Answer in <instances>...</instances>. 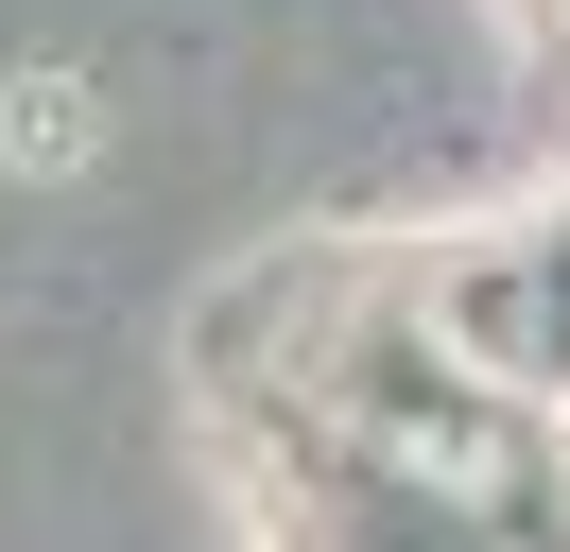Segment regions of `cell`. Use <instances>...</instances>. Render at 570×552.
<instances>
[{
  "instance_id": "obj_1",
  "label": "cell",
  "mask_w": 570,
  "mask_h": 552,
  "mask_svg": "<svg viewBox=\"0 0 570 552\" xmlns=\"http://www.w3.org/2000/svg\"><path fill=\"white\" fill-rule=\"evenodd\" d=\"M363 448H381V483H415V501H450V518H501L535 483V448L501 432V414H466V397H397Z\"/></svg>"
},
{
  "instance_id": "obj_2",
  "label": "cell",
  "mask_w": 570,
  "mask_h": 552,
  "mask_svg": "<svg viewBox=\"0 0 570 552\" xmlns=\"http://www.w3.org/2000/svg\"><path fill=\"white\" fill-rule=\"evenodd\" d=\"M18 156H87V87H70V69L18 87Z\"/></svg>"
}]
</instances>
